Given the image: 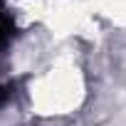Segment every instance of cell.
Returning <instances> with one entry per match:
<instances>
[{
    "instance_id": "obj_1",
    "label": "cell",
    "mask_w": 126,
    "mask_h": 126,
    "mask_svg": "<svg viewBox=\"0 0 126 126\" xmlns=\"http://www.w3.org/2000/svg\"><path fill=\"white\" fill-rule=\"evenodd\" d=\"M13 35H15V22H13L10 13H8L3 5H0V54L8 49V45H10Z\"/></svg>"
},
{
    "instance_id": "obj_2",
    "label": "cell",
    "mask_w": 126,
    "mask_h": 126,
    "mask_svg": "<svg viewBox=\"0 0 126 126\" xmlns=\"http://www.w3.org/2000/svg\"><path fill=\"white\" fill-rule=\"evenodd\" d=\"M13 99V84H0V109Z\"/></svg>"
}]
</instances>
